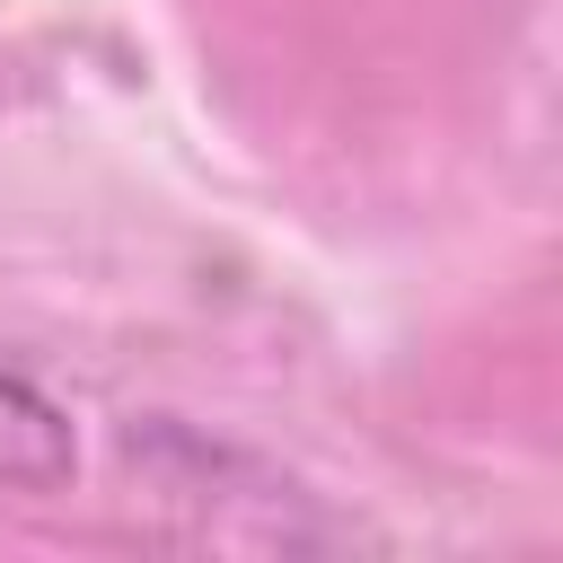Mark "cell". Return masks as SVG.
<instances>
[{
    "label": "cell",
    "mask_w": 563,
    "mask_h": 563,
    "mask_svg": "<svg viewBox=\"0 0 563 563\" xmlns=\"http://www.w3.org/2000/svg\"><path fill=\"white\" fill-rule=\"evenodd\" d=\"M70 475H79V431H70V413H62L35 378L0 369V493H53V484H70Z\"/></svg>",
    "instance_id": "cell-1"
}]
</instances>
